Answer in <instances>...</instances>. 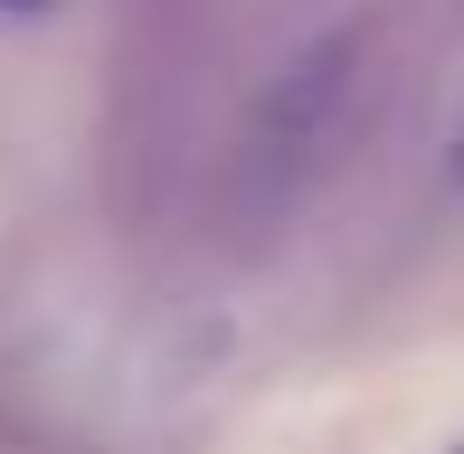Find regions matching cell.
I'll return each instance as SVG.
<instances>
[{"mask_svg":"<svg viewBox=\"0 0 464 454\" xmlns=\"http://www.w3.org/2000/svg\"><path fill=\"white\" fill-rule=\"evenodd\" d=\"M0 10H38V0H0Z\"/></svg>","mask_w":464,"mask_h":454,"instance_id":"obj_3","label":"cell"},{"mask_svg":"<svg viewBox=\"0 0 464 454\" xmlns=\"http://www.w3.org/2000/svg\"><path fill=\"white\" fill-rule=\"evenodd\" d=\"M455 454H464V445H455Z\"/></svg>","mask_w":464,"mask_h":454,"instance_id":"obj_4","label":"cell"},{"mask_svg":"<svg viewBox=\"0 0 464 454\" xmlns=\"http://www.w3.org/2000/svg\"><path fill=\"white\" fill-rule=\"evenodd\" d=\"M446 180L464 190V95H455V133H446Z\"/></svg>","mask_w":464,"mask_h":454,"instance_id":"obj_2","label":"cell"},{"mask_svg":"<svg viewBox=\"0 0 464 454\" xmlns=\"http://www.w3.org/2000/svg\"><path fill=\"white\" fill-rule=\"evenodd\" d=\"M342 95H351V38L304 48L276 86H266L256 133H246V180H256V199H285L294 180L313 171V152H323L332 123H342Z\"/></svg>","mask_w":464,"mask_h":454,"instance_id":"obj_1","label":"cell"}]
</instances>
